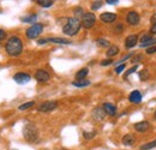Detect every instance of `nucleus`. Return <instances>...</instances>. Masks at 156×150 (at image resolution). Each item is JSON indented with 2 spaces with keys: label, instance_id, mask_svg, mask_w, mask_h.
<instances>
[{
  "label": "nucleus",
  "instance_id": "f257e3e1",
  "mask_svg": "<svg viewBox=\"0 0 156 150\" xmlns=\"http://www.w3.org/2000/svg\"><path fill=\"white\" fill-rule=\"evenodd\" d=\"M5 49H6V53L11 56H17L20 55L23 51V43H22V40L17 36H12V38H9V41L6 42V46H5Z\"/></svg>",
  "mask_w": 156,
  "mask_h": 150
},
{
  "label": "nucleus",
  "instance_id": "f03ea898",
  "mask_svg": "<svg viewBox=\"0 0 156 150\" xmlns=\"http://www.w3.org/2000/svg\"><path fill=\"white\" fill-rule=\"evenodd\" d=\"M82 27V23H80V19L76 18V17H72V18H67L66 24L62 27V33L67 36H75L79 31Z\"/></svg>",
  "mask_w": 156,
  "mask_h": 150
},
{
  "label": "nucleus",
  "instance_id": "7ed1b4c3",
  "mask_svg": "<svg viewBox=\"0 0 156 150\" xmlns=\"http://www.w3.org/2000/svg\"><path fill=\"white\" fill-rule=\"evenodd\" d=\"M23 137L29 143H35L39 139V131L34 124H25L23 127Z\"/></svg>",
  "mask_w": 156,
  "mask_h": 150
},
{
  "label": "nucleus",
  "instance_id": "20e7f679",
  "mask_svg": "<svg viewBox=\"0 0 156 150\" xmlns=\"http://www.w3.org/2000/svg\"><path fill=\"white\" fill-rule=\"evenodd\" d=\"M42 31H43V25L40 24V23H35V24H33V25L25 31V34H27L28 38H31V40H33V38H39Z\"/></svg>",
  "mask_w": 156,
  "mask_h": 150
},
{
  "label": "nucleus",
  "instance_id": "39448f33",
  "mask_svg": "<svg viewBox=\"0 0 156 150\" xmlns=\"http://www.w3.org/2000/svg\"><path fill=\"white\" fill-rule=\"evenodd\" d=\"M95 22H96V17H95V15L91 13V12H87V13H84L83 17H82V20H80L82 27H84L85 29H90V28H93L94 24H95Z\"/></svg>",
  "mask_w": 156,
  "mask_h": 150
},
{
  "label": "nucleus",
  "instance_id": "423d86ee",
  "mask_svg": "<svg viewBox=\"0 0 156 150\" xmlns=\"http://www.w3.org/2000/svg\"><path fill=\"white\" fill-rule=\"evenodd\" d=\"M57 107H58V102L57 101H46V102H43V103L40 105L37 111L42 113H48L54 111Z\"/></svg>",
  "mask_w": 156,
  "mask_h": 150
},
{
  "label": "nucleus",
  "instance_id": "0eeeda50",
  "mask_svg": "<svg viewBox=\"0 0 156 150\" xmlns=\"http://www.w3.org/2000/svg\"><path fill=\"white\" fill-rule=\"evenodd\" d=\"M48 42H52V43H59V45H71V41L66 40V38H41L37 41L39 45H44V43H48Z\"/></svg>",
  "mask_w": 156,
  "mask_h": 150
},
{
  "label": "nucleus",
  "instance_id": "6e6552de",
  "mask_svg": "<svg viewBox=\"0 0 156 150\" xmlns=\"http://www.w3.org/2000/svg\"><path fill=\"white\" fill-rule=\"evenodd\" d=\"M35 79L40 82V83H46V82H48L49 79H51V75L46 71V70H42V69H40L37 70L36 72H35Z\"/></svg>",
  "mask_w": 156,
  "mask_h": 150
},
{
  "label": "nucleus",
  "instance_id": "1a4fd4ad",
  "mask_svg": "<svg viewBox=\"0 0 156 150\" xmlns=\"http://www.w3.org/2000/svg\"><path fill=\"white\" fill-rule=\"evenodd\" d=\"M126 22L130 24V25H138L139 22H140V17L139 15L137 13L136 11H130L126 16Z\"/></svg>",
  "mask_w": 156,
  "mask_h": 150
},
{
  "label": "nucleus",
  "instance_id": "9d476101",
  "mask_svg": "<svg viewBox=\"0 0 156 150\" xmlns=\"http://www.w3.org/2000/svg\"><path fill=\"white\" fill-rule=\"evenodd\" d=\"M13 79H15V82L18 83V84H27L28 82H30L31 77H30V75H28V73L20 72V73H16V75L13 76Z\"/></svg>",
  "mask_w": 156,
  "mask_h": 150
},
{
  "label": "nucleus",
  "instance_id": "9b49d317",
  "mask_svg": "<svg viewBox=\"0 0 156 150\" xmlns=\"http://www.w3.org/2000/svg\"><path fill=\"white\" fill-rule=\"evenodd\" d=\"M93 118H94L96 121H102V120L106 118V112H105L103 107H96V108L93 111Z\"/></svg>",
  "mask_w": 156,
  "mask_h": 150
},
{
  "label": "nucleus",
  "instance_id": "f8f14e48",
  "mask_svg": "<svg viewBox=\"0 0 156 150\" xmlns=\"http://www.w3.org/2000/svg\"><path fill=\"white\" fill-rule=\"evenodd\" d=\"M100 19H101L103 23H113V22H115V19H117V15H115V13H112V12H103V13L100 16Z\"/></svg>",
  "mask_w": 156,
  "mask_h": 150
},
{
  "label": "nucleus",
  "instance_id": "ddd939ff",
  "mask_svg": "<svg viewBox=\"0 0 156 150\" xmlns=\"http://www.w3.org/2000/svg\"><path fill=\"white\" fill-rule=\"evenodd\" d=\"M135 130L137 132H147L149 129H150V123L149 121H139V123H136L135 124Z\"/></svg>",
  "mask_w": 156,
  "mask_h": 150
},
{
  "label": "nucleus",
  "instance_id": "4468645a",
  "mask_svg": "<svg viewBox=\"0 0 156 150\" xmlns=\"http://www.w3.org/2000/svg\"><path fill=\"white\" fill-rule=\"evenodd\" d=\"M137 42H138V36H137V35H129V36L126 38V40H125V47H126L127 49L133 48L137 45Z\"/></svg>",
  "mask_w": 156,
  "mask_h": 150
},
{
  "label": "nucleus",
  "instance_id": "2eb2a0df",
  "mask_svg": "<svg viewBox=\"0 0 156 150\" xmlns=\"http://www.w3.org/2000/svg\"><path fill=\"white\" fill-rule=\"evenodd\" d=\"M103 109H105V112L106 114H108V115H112V116H114L115 114H117V107L113 105V103H109V102H106V103H103Z\"/></svg>",
  "mask_w": 156,
  "mask_h": 150
},
{
  "label": "nucleus",
  "instance_id": "dca6fc26",
  "mask_svg": "<svg viewBox=\"0 0 156 150\" xmlns=\"http://www.w3.org/2000/svg\"><path fill=\"white\" fill-rule=\"evenodd\" d=\"M129 101L132 103H140L142 102V94L138 90H133L129 96Z\"/></svg>",
  "mask_w": 156,
  "mask_h": 150
},
{
  "label": "nucleus",
  "instance_id": "f3484780",
  "mask_svg": "<svg viewBox=\"0 0 156 150\" xmlns=\"http://www.w3.org/2000/svg\"><path fill=\"white\" fill-rule=\"evenodd\" d=\"M135 142H136V139H135V137H133L132 134H126V136L122 137V144H124V145L131 147V145L135 144Z\"/></svg>",
  "mask_w": 156,
  "mask_h": 150
},
{
  "label": "nucleus",
  "instance_id": "a211bd4d",
  "mask_svg": "<svg viewBox=\"0 0 156 150\" xmlns=\"http://www.w3.org/2000/svg\"><path fill=\"white\" fill-rule=\"evenodd\" d=\"M72 85H73V87H77V88H84V87L90 85V80H88V79L73 80V82H72Z\"/></svg>",
  "mask_w": 156,
  "mask_h": 150
},
{
  "label": "nucleus",
  "instance_id": "6ab92c4d",
  "mask_svg": "<svg viewBox=\"0 0 156 150\" xmlns=\"http://www.w3.org/2000/svg\"><path fill=\"white\" fill-rule=\"evenodd\" d=\"M119 53V47L118 46H109L108 51H107V56L108 58H112V56H115Z\"/></svg>",
  "mask_w": 156,
  "mask_h": 150
},
{
  "label": "nucleus",
  "instance_id": "aec40b11",
  "mask_svg": "<svg viewBox=\"0 0 156 150\" xmlns=\"http://www.w3.org/2000/svg\"><path fill=\"white\" fill-rule=\"evenodd\" d=\"M89 73V70L85 67V69H82V70H79L77 73H76V78H77V80H80V79H84L87 76Z\"/></svg>",
  "mask_w": 156,
  "mask_h": 150
},
{
  "label": "nucleus",
  "instance_id": "412c9836",
  "mask_svg": "<svg viewBox=\"0 0 156 150\" xmlns=\"http://www.w3.org/2000/svg\"><path fill=\"white\" fill-rule=\"evenodd\" d=\"M156 148V139L154 141H151V142H149V143H147V144H143V145H140V150H151Z\"/></svg>",
  "mask_w": 156,
  "mask_h": 150
},
{
  "label": "nucleus",
  "instance_id": "4be33fe9",
  "mask_svg": "<svg viewBox=\"0 0 156 150\" xmlns=\"http://www.w3.org/2000/svg\"><path fill=\"white\" fill-rule=\"evenodd\" d=\"M36 2L39 4L40 6H42V7H51L54 4L53 0H37Z\"/></svg>",
  "mask_w": 156,
  "mask_h": 150
},
{
  "label": "nucleus",
  "instance_id": "5701e85b",
  "mask_svg": "<svg viewBox=\"0 0 156 150\" xmlns=\"http://www.w3.org/2000/svg\"><path fill=\"white\" fill-rule=\"evenodd\" d=\"M34 106H35V102H34V101H30V102H25V103L20 105V107H18V109H20V111H27V109H29V108H33Z\"/></svg>",
  "mask_w": 156,
  "mask_h": 150
},
{
  "label": "nucleus",
  "instance_id": "b1692460",
  "mask_svg": "<svg viewBox=\"0 0 156 150\" xmlns=\"http://www.w3.org/2000/svg\"><path fill=\"white\" fill-rule=\"evenodd\" d=\"M36 19H37L36 15H29L27 17H22V22H24V23H34V22H36Z\"/></svg>",
  "mask_w": 156,
  "mask_h": 150
},
{
  "label": "nucleus",
  "instance_id": "393cba45",
  "mask_svg": "<svg viewBox=\"0 0 156 150\" xmlns=\"http://www.w3.org/2000/svg\"><path fill=\"white\" fill-rule=\"evenodd\" d=\"M139 78H140V80H147V79L149 78V71H148L147 69L142 70V71L139 72Z\"/></svg>",
  "mask_w": 156,
  "mask_h": 150
},
{
  "label": "nucleus",
  "instance_id": "a878e982",
  "mask_svg": "<svg viewBox=\"0 0 156 150\" xmlns=\"http://www.w3.org/2000/svg\"><path fill=\"white\" fill-rule=\"evenodd\" d=\"M98 45L100 47H108L109 46V41H107L106 38H98Z\"/></svg>",
  "mask_w": 156,
  "mask_h": 150
},
{
  "label": "nucleus",
  "instance_id": "bb28decb",
  "mask_svg": "<svg viewBox=\"0 0 156 150\" xmlns=\"http://www.w3.org/2000/svg\"><path fill=\"white\" fill-rule=\"evenodd\" d=\"M83 10H82V7H77V9H75V17L78 19H80V17H83Z\"/></svg>",
  "mask_w": 156,
  "mask_h": 150
},
{
  "label": "nucleus",
  "instance_id": "cd10ccee",
  "mask_svg": "<svg viewBox=\"0 0 156 150\" xmlns=\"http://www.w3.org/2000/svg\"><path fill=\"white\" fill-rule=\"evenodd\" d=\"M102 1H94L93 4H91V10H94V11H96V10H98L101 6H102Z\"/></svg>",
  "mask_w": 156,
  "mask_h": 150
},
{
  "label": "nucleus",
  "instance_id": "c85d7f7f",
  "mask_svg": "<svg viewBox=\"0 0 156 150\" xmlns=\"http://www.w3.org/2000/svg\"><path fill=\"white\" fill-rule=\"evenodd\" d=\"M137 69H138V65H135L133 67H131L130 70H127V71L125 72V75H124V77H125V78H127V77H129V76L131 75V73H133V72L136 71Z\"/></svg>",
  "mask_w": 156,
  "mask_h": 150
},
{
  "label": "nucleus",
  "instance_id": "c756f323",
  "mask_svg": "<svg viewBox=\"0 0 156 150\" xmlns=\"http://www.w3.org/2000/svg\"><path fill=\"white\" fill-rule=\"evenodd\" d=\"M150 38H153V36H151L150 34H145V35H143V36L140 38V45H142V43H145V42L149 41Z\"/></svg>",
  "mask_w": 156,
  "mask_h": 150
},
{
  "label": "nucleus",
  "instance_id": "7c9ffc66",
  "mask_svg": "<svg viewBox=\"0 0 156 150\" xmlns=\"http://www.w3.org/2000/svg\"><path fill=\"white\" fill-rule=\"evenodd\" d=\"M125 67H126V65H125V64H121V65L117 66V67H115V73H117V75H120V73L125 70Z\"/></svg>",
  "mask_w": 156,
  "mask_h": 150
},
{
  "label": "nucleus",
  "instance_id": "2f4dec72",
  "mask_svg": "<svg viewBox=\"0 0 156 150\" xmlns=\"http://www.w3.org/2000/svg\"><path fill=\"white\" fill-rule=\"evenodd\" d=\"M95 134H96V132H95V131H93V132H84V133H83V136L85 137V139H91V138H93Z\"/></svg>",
  "mask_w": 156,
  "mask_h": 150
},
{
  "label": "nucleus",
  "instance_id": "473e14b6",
  "mask_svg": "<svg viewBox=\"0 0 156 150\" xmlns=\"http://www.w3.org/2000/svg\"><path fill=\"white\" fill-rule=\"evenodd\" d=\"M145 53H147V54H154V53H156V45H155V46L149 47V48H147Z\"/></svg>",
  "mask_w": 156,
  "mask_h": 150
},
{
  "label": "nucleus",
  "instance_id": "72a5a7b5",
  "mask_svg": "<svg viewBox=\"0 0 156 150\" xmlns=\"http://www.w3.org/2000/svg\"><path fill=\"white\" fill-rule=\"evenodd\" d=\"M111 64H113V60H112V59H105V60L101 61V65H102V66H108V65H111Z\"/></svg>",
  "mask_w": 156,
  "mask_h": 150
},
{
  "label": "nucleus",
  "instance_id": "f704fd0d",
  "mask_svg": "<svg viewBox=\"0 0 156 150\" xmlns=\"http://www.w3.org/2000/svg\"><path fill=\"white\" fill-rule=\"evenodd\" d=\"M122 29H124L122 24H118L117 27L114 28V31H115V33H121V31H122Z\"/></svg>",
  "mask_w": 156,
  "mask_h": 150
},
{
  "label": "nucleus",
  "instance_id": "c9c22d12",
  "mask_svg": "<svg viewBox=\"0 0 156 150\" xmlns=\"http://www.w3.org/2000/svg\"><path fill=\"white\" fill-rule=\"evenodd\" d=\"M156 35V24H153L151 28H150V35Z\"/></svg>",
  "mask_w": 156,
  "mask_h": 150
},
{
  "label": "nucleus",
  "instance_id": "e433bc0d",
  "mask_svg": "<svg viewBox=\"0 0 156 150\" xmlns=\"http://www.w3.org/2000/svg\"><path fill=\"white\" fill-rule=\"evenodd\" d=\"M5 38H6V33H5L4 30H1V29H0V41H2Z\"/></svg>",
  "mask_w": 156,
  "mask_h": 150
},
{
  "label": "nucleus",
  "instance_id": "4c0bfd02",
  "mask_svg": "<svg viewBox=\"0 0 156 150\" xmlns=\"http://www.w3.org/2000/svg\"><path fill=\"white\" fill-rule=\"evenodd\" d=\"M106 2H107V4H109V5H115V4H118L119 1H118V0H107Z\"/></svg>",
  "mask_w": 156,
  "mask_h": 150
},
{
  "label": "nucleus",
  "instance_id": "58836bf2",
  "mask_svg": "<svg viewBox=\"0 0 156 150\" xmlns=\"http://www.w3.org/2000/svg\"><path fill=\"white\" fill-rule=\"evenodd\" d=\"M150 22H153V24H156V12L151 16V18H150Z\"/></svg>",
  "mask_w": 156,
  "mask_h": 150
},
{
  "label": "nucleus",
  "instance_id": "ea45409f",
  "mask_svg": "<svg viewBox=\"0 0 156 150\" xmlns=\"http://www.w3.org/2000/svg\"><path fill=\"white\" fill-rule=\"evenodd\" d=\"M140 59H142V55H137L136 58H135V59L132 60V61H135V62H137V61H139Z\"/></svg>",
  "mask_w": 156,
  "mask_h": 150
},
{
  "label": "nucleus",
  "instance_id": "a19ab883",
  "mask_svg": "<svg viewBox=\"0 0 156 150\" xmlns=\"http://www.w3.org/2000/svg\"><path fill=\"white\" fill-rule=\"evenodd\" d=\"M154 116H155V119H156V111H155V113H154Z\"/></svg>",
  "mask_w": 156,
  "mask_h": 150
}]
</instances>
